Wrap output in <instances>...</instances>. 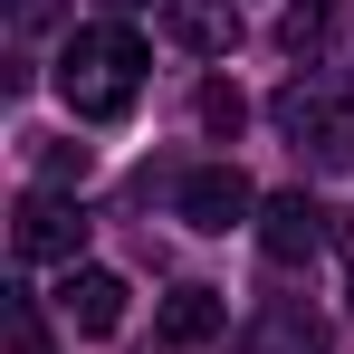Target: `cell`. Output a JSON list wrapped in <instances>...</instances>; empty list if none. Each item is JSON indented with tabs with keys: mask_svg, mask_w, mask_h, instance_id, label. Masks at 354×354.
<instances>
[{
	"mask_svg": "<svg viewBox=\"0 0 354 354\" xmlns=\"http://www.w3.org/2000/svg\"><path fill=\"white\" fill-rule=\"evenodd\" d=\"M144 39L124 29V19H96V29H67V48H58V96H67V115L77 124H115L134 96H144Z\"/></svg>",
	"mask_w": 354,
	"mask_h": 354,
	"instance_id": "6da1fadb",
	"label": "cell"
},
{
	"mask_svg": "<svg viewBox=\"0 0 354 354\" xmlns=\"http://www.w3.org/2000/svg\"><path fill=\"white\" fill-rule=\"evenodd\" d=\"M10 249H19V259H58V268H77V249H86V211H77L67 192H19V211H10Z\"/></svg>",
	"mask_w": 354,
	"mask_h": 354,
	"instance_id": "7a4b0ae2",
	"label": "cell"
},
{
	"mask_svg": "<svg viewBox=\"0 0 354 354\" xmlns=\"http://www.w3.org/2000/svg\"><path fill=\"white\" fill-rule=\"evenodd\" d=\"M326 239H335V211H326V201H306V192H268V201H259V249H268L278 268L316 259Z\"/></svg>",
	"mask_w": 354,
	"mask_h": 354,
	"instance_id": "3957f363",
	"label": "cell"
},
{
	"mask_svg": "<svg viewBox=\"0 0 354 354\" xmlns=\"http://www.w3.org/2000/svg\"><path fill=\"white\" fill-rule=\"evenodd\" d=\"M173 211L192 221V230H239V221L259 211V192H249V173H239V163H201V173H182Z\"/></svg>",
	"mask_w": 354,
	"mask_h": 354,
	"instance_id": "277c9868",
	"label": "cell"
},
{
	"mask_svg": "<svg viewBox=\"0 0 354 354\" xmlns=\"http://www.w3.org/2000/svg\"><path fill=\"white\" fill-rule=\"evenodd\" d=\"M163 39L192 58H230L239 48V0H163Z\"/></svg>",
	"mask_w": 354,
	"mask_h": 354,
	"instance_id": "5b68a950",
	"label": "cell"
},
{
	"mask_svg": "<svg viewBox=\"0 0 354 354\" xmlns=\"http://www.w3.org/2000/svg\"><path fill=\"white\" fill-rule=\"evenodd\" d=\"M58 316L77 326V335H115V326H124V278H115V268H67Z\"/></svg>",
	"mask_w": 354,
	"mask_h": 354,
	"instance_id": "8992f818",
	"label": "cell"
},
{
	"mask_svg": "<svg viewBox=\"0 0 354 354\" xmlns=\"http://www.w3.org/2000/svg\"><path fill=\"white\" fill-rule=\"evenodd\" d=\"M230 354H326V326H316L306 306H268V316H259Z\"/></svg>",
	"mask_w": 354,
	"mask_h": 354,
	"instance_id": "52a82bcc",
	"label": "cell"
},
{
	"mask_svg": "<svg viewBox=\"0 0 354 354\" xmlns=\"http://www.w3.org/2000/svg\"><path fill=\"white\" fill-rule=\"evenodd\" d=\"M221 316H230L221 288H173V297H163V345H211Z\"/></svg>",
	"mask_w": 354,
	"mask_h": 354,
	"instance_id": "ba28073f",
	"label": "cell"
},
{
	"mask_svg": "<svg viewBox=\"0 0 354 354\" xmlns=\"http://www.w3.org/2000/svg\"><path fill=\"white\" fill-rule=\"evenodd\" d=\"M278 124H288L297 144H335V96H326V86H306V77H297L288 96H278Z\"/></svg>",
	"mask_w": 354,
	"mask_h": 354,
	"instance_id": "9c48e42d",
	"label": "cell"
},
{
	"mask_svg": "<svg viewBox=\"0 0 354 354\" xmlns=\"http://www.w3.org/2000/svg\"><path fill=\"white\" fill-rule=\"evenodd\" d=\"M29 163H39V192H58V182H86V144H39Z\"/></svg>",
	"mask_w": 354,
	"mask_h": 354,
	"instance_id": "30bf717a",
	"label": "cell"
},
{
	"mask_svg": "<svg viewBox=\"0 0 354 354\" xmlns=\"http://www.w3.org/2000/svg\"><path fill=\"white\" fill-rule=\"evenodd\" d=\"M239 115H249L239 86H201V124H211V134H239Z\"/></svg>",
	"mask_w": 354,
	"mask_h": 354,
	"instance_id": "8fae6325",
	"label": "cell"
},
{
	"mask_svg": "<svg viewBox=\"0 0 354 354\" xmlns=\"http://www.w3.org/2000/svg\"><path fill=\"white\" fill-rule=\"evenodd\" d=\"M10 354H48V335H39V306H29V297H10Z\"/></svg>",
	"mask_w": 354,
	"mask_h": 354,
	"instance_id": "7c38bea8",
	"label": "cell"
},
{
	"mask_svg": "<svg viewBox=\"0 0 354 354\" xmlns=\"http://www.w3.org/2000/svg\"><path fill=\"white\" fill-rule=\"evenodd\" d=\"M10 29H19V39H39V29H58V0H10Z\"/></svg>",
	"mask_w": 354,
	"mask_h": 354,
	"instance_id": "4fadbf2b",
	"label": "cell"
},
{
	"mask_svg": "<svg viewBox=\"0 0 354 354\" xmlns=\"http://www.w3.org/2000/svg\"><path fill=\"white\" fill-rule=\"evenodd\" d=\"M335 249H345V259H354V211H335Z\"/></svg>",
	"mask_w": 354,
	"mask_h": 354,
	"instance_id": "5bb4252c",
	"label": "cell"
},
{
	"mask_svg": "<svg viewBox=\"0 0 354 354\" xmlns=\"http://www.w3.org/2000/svg\"><path fill=\"white\" fill-rule=\"evenodd\" d=\"M106 10H144V0H106Z\"/></svg>",
	"mask_w": 354,
	"mask_h": 354,
	"instance_id": "9a60e30c",
	"label": "cell"
},
{
	"mask_svg": "<svg viewBox=\"0 0 354 354\" xmlns=\"http://www.w3.org/2000/svg\"><path fill=\"white\" fill-rule=\"evenodd\" d=\"M345 297H354V288H345Z\"/></svg>",
	"mask_w": 354,
	"mask_h": 354,
	"instance_id": "2e32d148",
	"label": "cell"
}]
</instances>
